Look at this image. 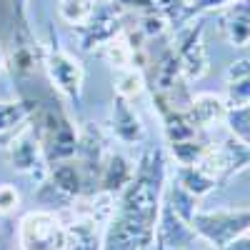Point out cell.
Returning <instances> with one entry per match:
<instances>
[{"label": "cell", "instance_id": "cell-1", "mask_svg": "<svg viewBox=\"0 0 250 250\" xmlns=\"http://www.w3.org/2000/svg\"><path fill=\"white\" fill-rule=\"evenodd\" d=\"M163 193H165V155L163 150H148L138 160L130 183L120 193L118 213L148 228H155L163 208Z\"/></svg>", "mask_w": 250, "mask_h": 250}, {"label": "cell", "instance_id": "cell-2", "mask_svg": "<svg viewBox=\"0 0 250 250\" xmlns=\"http://www.w3.org/2000/svg\"><path fill=\"white\" fill-rule=\"evenodd\" d=\"M195 235L210 243L213 250H223L230 240L250 230V210H215V213H195L190 220Z\"/></svg>", "mask_w": 250, "mask_h": 250}, {"label": "cell", "instance_id": "cell-3", "mask_svg": "<svg viewBox=\"0 0 250 250\" xmlns=\"http://www.w3.org/2000/svg\"><path fill=\"white\" fill-rule=\"evenodd\" d=\"M20 250H65V223L55 213L35 210L18 225Z\"/></svg>", "mask_w": 250, "mask_h": 250}, {"label": "cell", "instance_id": "cell-4", "mask_svg": "<svg viewBox=\"0 0 250 250\" xmlns=\"http://www.w3.org/2000/svg\"><path fill=\"white\" fill-rule=\"evenodd\" d=\"M43 70L50 80V85L70 103H80L83 98V80H85V70H83V62L60 50V48H50L43 55Z\"/></svg>", "mask_w": 250, "mask_h": 250}, {"label": "cell", "instance_id": "cell-5", "mask_svg": "<svg viewBox=\"0 0 250 250\" xmlns=\"http://www.w3.org/2000/svg\"><path fill=\"white\" fill-rule=\"evenodd\" d=\"M123 33V8H118L113 0H93L90 18L78 28L83 50L103 48L108 40Z\"/></svg>", "mask_w": 250, "mask_h": 250}, {"label": "cell", "instance_id": "cell-6", "mask_svg": "<svg viewBox=\"0 0 250 250\" xmlns=\"http://www.w3.org/2000/svg\"><path fill=\"white\" fill-rule=\"evenodd\" d=\"M198 165L215 183H220V180L233 178L243 168H248L250 165V148L243 145V143H238L235 138H230V140L215 145V148H208L205 155L198 160Z\"/></svg>", "mask_w": 250, "mask_h": 250}, {"label": "cell", "instance_id": "cell-7", "mask_svg": "<svg viewBox=\"0 0 250 250\" xmlns=\"http://www.w3.org/2000/svg\"><path fill=\"white\" fill-rule=\"evenodd\" d=\"M153 243H155V228H148L118 213L108 223L100 250H150Z\"/></svg>", "mask_w": 250, "mask_h": 250}, {"label": "cell", "instance_id": "cell-8", "mask_svg": "<svg viewBox=\"0 0 250 250\" xmlns=\"http://www.w3.org/2000/svg\"><path fill=\"white\" fill-rule=\"evenodd\" d=\"M8 160H10V168L18 173H25V175H35V173H45V153H43V145H40L38 135L33 133L30 123L20 130L8 145Z\"/></svg>", "mask_w": 250, "mask_h": 250}, {"label": "cell", "instance_id": "cell-9", "mask_svg": "<svg viewBox=\"0 0 250 250\" xmlns=\"http://www.w3.org/2000/svg\"><path fill=\"white\" fill-rule=\"evenodd\" d=\"M178 60L185 80H200L208 73V53L203 45V28L193 25L178 35Z\"/></svg>", "mask_w": 250, "mask_h": 250}, {"label": "cell", "instance_id": "cell-10", "mask_svg": "<svg viewBox=\"0 0 250 250\" xmlns=\"http://www.w3.org/2000/svg\"><path fill=\"white\" fill-rule=\"evenodd\" d=\"M110 130L113 135L125 143V145H135L145 138V125L140 120V115L135 113V108L128 100L115 98L113 110H110Z\"/></svg>", "mask_w": 250, "mask_h": 250}, {"label": "cell", "instance_id": "cell-11", "mask_svg": "<svg viewBox=\"0 0 250 250\" xmlns=\"http://www.w3.org/2000/svg\"><path fill=\"white\" fill-rule=\"evenodd\" d=\"M48 173H50V183L48 185L62 200H73V198H78L83 190H85V183H88L85 170H83L78 163H73V158L53 163V168Z\"/></svg>", "mask_w": 250, "mask_h": 250}, {"label": "cell", "instance_id": "cell-12", "mask_svg": "<svg viewBox=\"0 0 250 250\" xmlns=\"http://www.w3.org/2000/svg\"><path fill=\"white\" fill-rule=\"evenodd\" d=\"M133 170H135L133 163L125 158V155H120V153L105 155V158H103V163H100V180H98L100 190L103 193H110V195H120L125 190V185L130 183Z\"/></svg>", "mask_w": 250, "mask_h": 250}, {"label": "cell", "instance_id": "cell-13", "mask_svg": "<svg viewBox=\"0 0 250 250\" xmlns=\"http://www.w3.org/2000/svg\"><path fill=\"white\" fill-rule=\"evenodd\" d=\"M225 113H228V103L213 93H200L190 98V105H188V115L195 120L198 128H210L215 123H223Z\"/></svg>", "mask_w": 250, "mask_h": 250}, {"label": "cell", "instance_id": "cell-14", "mask_svg": "<svg viewBox=\"0 0 250 250\" xmlns=\"http://www.w3.org/2000/svg\"><path fill=\"white\" fill-rule=\"evenodd\" d=\"M100 225L88 215L75 218L65 225V250H100Z\"/></svg>", "mask_w": 250, "mask_h": 250}, {"label": "cell", "instance_id": "cell-15", "mask_svg": "<svg viewBox=\"0 0 250 250\" xmlns=\"http://www.w3.org/2000/svg\"><path fill=\"white\" fill-rule=\"evenodd\" d=\"M225 35L230 45L243 48L250 43V0H235L225 10Z\"/></svg>", "mask_w": 250, "mask_h": 250}, {"label": "cell", "instance_id": "cell-16", "mask_svg": "<svg viewBox=\"0 0 250 250\" xmlns=\"http://www.w3.org/2000/svg\"><path fill=\"white\" fill-rule=\"evenodd\" d=\"M30 120L28 103L20 100H0V143H10Z\"/></svg>", "mask_w": 250, "mask_h": 250}, {"label": "cell", "instance_id": "cell-17", "mask_svg": "<svg viewBox=\"0 0 250 250\" xmlns=\"http://www.w3.org/2000/svg\"><path fill=\"white\" fill-rule=\"evenodd\" d=\"M163 205H168L170 210L183 218L185 223H190L198 213V198L193 193H188L183 185H178L175 180L170 185H165V193H163Z\"/></svg>", "mask_w": 250, "mask_h": 250}, {"label": "cell", "instance_id": "cell-18", "mask_svg": "<svg viewBox=\"0 0 250 250\" xmlns=\"http://www.w3.org/2000/svg\"><path fill=\"white\" fill-rule=\"evenodd\" d=\"M163 133L168 143H180V140H193L198 138L200 128L195 120L188 115V110H170L163 115Z\"/></svg>", "mask_w": 250, "mask_h": 250}, {"label": "cell", "instance_id": "cell-19", "mask_svg": "<svg viewBox=\"0 0 250 250\" xmlns=\"http://www.w3.org/2000/svg\"><path fill=\"white\" fill-rule=\"evenodd\" d=\"M178 185H183L188 193H193L195 198H203L218 185L210 175H208L200 165H178L175 168V178Z\"/></svg>", "mask_w": 250, "mask_h": 250}, {"label": "cell", "instance_id": "cell-20", "mask_svg": "<svg viewBox=\"0 0 250 250\" xmlns=\"http://www.w3.org/2000/svg\"><path fill=\"white\" fill-rule=\"evenodd\" d=\"M223 123L230 130V138H235L238 143L250 148V103L248 105H238V108H228Z\"/></svg>", "mask_w": 250, "mask_h": 250}, {"label": "cell", "instance_id": "cell-21", "mask_svg": "<svg viewBox=\"0 0 250 250\" xmlns=\"http://www.w3.org/2000/svg\"><path fill=\"white\" fill-rule=\"evenodd\" d=\"M115 93L118 98L133 103L135 98H140L145 93V78L138 68H125L118 73V83H115Z\"/></svg>", "mask_w": 250, "mask_h": 250}, {"label": "cell", "instance_id": "cell-22", "mask_svg": "<svg viewBox=\"0 0 250 250\" xmlns=\"http://www.w3.org/2000/svg\"><path fill=\"white\" fill-rule=\"evenodd\" d=\"M170 145V155L175 158L178 165H198V160L205 155L208 145L200 138L193 140H180V143H168Z\"/></svg>", "mask_w": 250, "mask_h": 250}, {"label": "cell", "instance_id": "cell-23", "mask_svg": "<svg viewBox=\"0 0 250 250\" xmlns=\"http://www.w3.org/2000/svg\"><path fill=\"white\" fill-rule=\"evenodd\" d=\"M150 3L153 13H158L165 23H180V20H188L193 0H150Z\"/></svg>", "mask_w": 250, "mask_h": 250}, {"label": "cell", "instance_id": "cell-24", "mask_svg": "<svg viewBox=\"0 0 250 250\" xmlns=\"http://www.w3.org/2000/svg\"><path fill=\"white\" fill-rule=\"evenodd\" d=\"M90 10H93V0H62L60 18L65 20L68 25L80 28L90 18Z\"/></svg>", "mask_w": 250, "mask_h": 250}, {"label": "cell", "instance_id": "cell-25", "mask_svg": "<svg viewBox=\"0 0 250 250\" xmlns=\"http://www.w3.org/2000/svg\"><path fill=\"white\" fill-rule=\"evenodd\" d=\"M225 103L228 108H238V105H248L250 103V75L228 83V93H225Z\"/></svg>", "mask_w": 250, "mask_h": 250}, {"label": "cell", "instance_id": "cell-26", "mask_svg": "<svg viewBox=\"0 0 250 250\" xmlns=\"http://www.w3.org/2000/svg\"><path fill=\"white\" fill-rule=\"evenodd\" d=\"M20 203V193L15 190L13 185H0V215H5V213H13L15 208Z\"/></svg>", "mask_w": 250, "mask_h": 250}, {"label": "cell", "instance_id": "cell-27", "mask_svg": "<svg viewBox=\"0 0 250 250\" xmlns=\"http://www.w3.org/2000/svg\"><path fill=\"white\" fill-rule=\"evenodd\" d=\"M230 3H235V0H193L190 10H188V18L200 15L205 10H215V8H223V5H230Z\"/></svg>", "mask_w": 250, "mask_h": 250}, {"label": "cell", "instance_id": "cell-28", "mask_svg": "<svg viewBox=\"0 0 250 250\" xmlns=\"http://www.w3.org/2000/svg\"><path fill=\"white\" fill-rule=\"evenodd\" d=\"M248 75H250V58H240V60H235L233 65L228 68L225 80L233 83V80H240V78H248Z\"/></svg>", "mask_w": 250, "mask_h": 250}, {"label": "cell", "instance_id": "cell-29", "mask_svg": "<svg viewBox=\"0 0 250 250\" xmlns=\"http://www.w3.org/2000/svg\"><path fill=\"white\" fill-rule=\"evenodd\" d=\"M118 8H128V10H138V13H153V3L150 0H113Z\"/></svg>", "mask_w": 250, "mask_h": 250}, {"label": "cell", "instance_id": "cell-30", "mask_svg": "<svg viewBox=\"0 0 250 250\" xmlns=\"http://www.w3.org/2000/svg\"><path fill=\"white\" fill-rule=\"evenodd\" d=\"M223 250H250V230L243 233V235H238L235 240H230Z\"/></svg>", "mask_w": 250, "mask_h": 250}, {"label": "cell", "instance_id": "cell-31", "mask_svg": "<svg viewBox=\"0 0 250 250\" xmlns=\"http://www.w3.org/2000/svg\"><path fill=\"white\" fill-rule=\"evenodd\" d=\"M5 68H8V60H5V50H3V45H0V75H3Z\"/></svg>", "mask_w": 250, "mask_h": 250}, {"label": "cell", "instance_id": "cell-32", "mask_svg": "<svg viewBox=\"0 0 250 250\" xmlns=\"http://www.w3.org/2000/svg\"><path fill=\"white\" fill-rule=\"evenodd\" d=\"M0 250H5V245H3V240H0Z\"/></svg>", "mask_w": 250, "mask_h": 250}, {"label": "cell", "instance_id": "cell-33", "mask_svg": "<svg viewBox=\"0 0 250 250\" xmlns=\"http://www.w3.org/2000/svg\"><path fill=\"white\" fill-rule=\"evenodd\" d=\"M20 3H23V5H25V3H28V0H20Z\"/></svg>", "mask_w": 250, "mask_h": 250}, {"label": "cell", "instance_id": "cell-34", "mask_svg": "<svg viewBox=\"0 0 250 250\" xmlns=\"http://www.w3.org/2000/svg\"><path fill=\"white\" fill-rule=\"evenodd\" d=\"M205 250H213V248H205Z\"/></svg>", "mask_w": 250, "mask_h": 250}]
</instances>
